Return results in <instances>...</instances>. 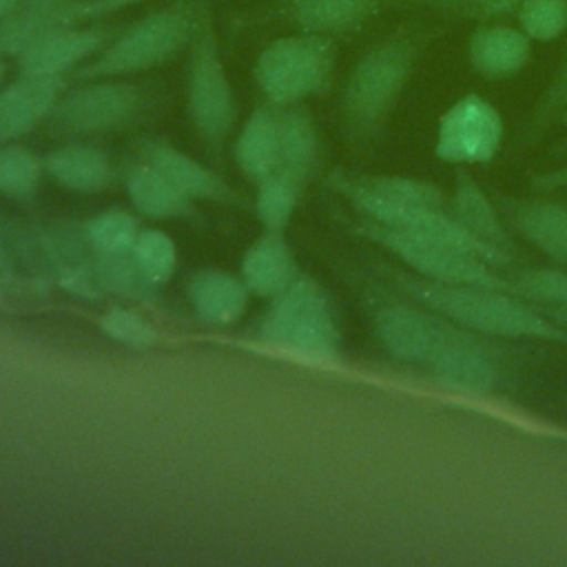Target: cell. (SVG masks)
Returning <instances> with one entry per match:
<instances>
[{
    "label": "cell",
    "instance_id": "obj_18",
    "mask_svg": "<svg viewBox=\"0 0 567 567\" xmlns=\"http://www.w3.org/2000/svg\"><path fill=\"white\" fill-rule=\"evenodd\" d=\"M142 159L159 171L188 199H210L237 204V193L210 168L166 142L142 144Z\"/></svg>",
    "mask_w": 567,
    "mask_h": 567
},
{
    "label": "cell",
    "instance_id": "obj_26",
    "mask_svg": "<svg viewBox=\"0 0 567 567\" xmlns=\"http://www.w3.org/2000/svg\"><path fill=\"white\" fill-rule=\"evenodd\" d=\"M44 177V162L16 142L0 146V195L9 199H31Z\"/></svg>",
    "mask_w": 567,
    "mask_h": 567
},
{
    "label": "cell",
    "instance_id": "obj_3",
    "mask_svg": "<svg viewBox=\"0 0 567 567\" xmlns=\"http://www.w3.org/2000/svg\"><path fill=\"white\" fill-rule=\"evenodd\" d=\"M197 9L199 0H171L122 24L104 49L75 71L78 80L131 78L166 64L188 49Z\"/></svg>",
    "mask_w": 567,
    "mask_h": 567
},
{
    "label": "cell",
    "instance_id": "obj_31",
    "mask_svg": "<svg viewBox=\"0 0 567 567\" xmlns=\"http://www.w3.org/2000/svg\"><path fill=\"white\" fill-rule=\"evenodd\" d=\"M514 18L532 42H554L567 31V0H523Z\"/></svg>",
    "mask_w": 567,
    "mask_h": 567
},
{
    "label": "cell",
    "instance_id": "obj_23",
    "mask_svg": "<svg viewBox=\"0 0 567 567\" xmlns=\"http://www.w3.org/2000/svg\"><path fill=\"white\" fill-rule=\"evenodd\" d=\"M450 213L474 237L512 255V237L503 217L498 215L494 202L485 195V190L465 171L456 173Z\"/></svg>",
    "mask_w": 567,
    "mask_h": 567
},
{
    "label": "cell",
    "instance_id": "obj_15",
    "mask_svg": "<svg viewBox=\"0 0 567 567\" xmlns=\"http://www.w3.org/2000/svg\"><path fill=\"white\" fill-rule=\"evenodd\" d=\"M385 0H279L275 16L297 31L343 38L374 20Z\"/></svg>",
    "mask_w": 567,
    "mask_h": 567
},
{
    "label": "cell",
    "instance_id": "obj_24",
    "mask_svg": "<svg viewBox=\"0 0 567 567\" xmlns=\"http://www.w3.org/2000/svg\"><path fill=\"white\" fill-rule=\"evenodd\" d=\"M248 286L219 270H202L188 284V297L197 315L215 326L235 323L248 306Z\"/></svg>",
    "mask_w": 567,
    "mask_h": 567
},
{
    "label": "cell",
    "instance_id": "obj_35",
    "mask_svg": "<svg viewBox=\"0 0 567 567\" xmlns=\"http://www.w3.org/2000/svg\"><path fill=\"white\" fill-rule=\"evenodd\" d=\"M532 186L538 190H549V188H565L567 186V168L549 171L543 175L532 177Z\"/></svg>",
    "mask_w": 567,
    "mask_h": 567
},
{
    "label": "cell",
    "instance_id": "obj_9",
    "mask_svg": "<svg viewBox=\"0 0 567 567\" xmlns=\"http://www.w3.org/2000/svg\"><path fill=\"white\" fill-rule=\"evenodd\" d=\"M505 122L501 111L483 95L467 93L439 117L434 155L454 166L489 164L503 146Z\"/></svg>",
    "mask_w": 567,
    "mask_h": 567
},
{
    "label": "cell",
    "instance_id": "obj_7",
    "mask_svg": "<svg viewBox=\"0 0 567 567\" xmlns=\"http://www.w3.org/2000/svg\"><path fill=\"white\" fill-rule=\"evenodd\" d=\"M151 106V91L128 78L80 80L62 91L47 122L58 135L91 137L135 126Z\"/></svg>",
    "mask_w": 567,
    "mask_h": 567
},
{
    "label": "cell",
    "instance_id": "obj_40",
    "mask_svg": "<svg viewBox=\"0 0 567 567\" xmlns=\"http://www.w3.org/2000/svg\"><path fill=\"white\" fill-rule=\"evenodd\" d=\"M7 264V255H4V246H2V241H0V268Z\"/></svg>",
    "mask_w": 567,
    "mask_h": 567
},
{
    "label": "cell",
    "instance_id": "obj_21",
    "mask_svg": "<svg viewBox=\"0 0 567 567\" xmlns=\"http://www.w3.org/2000/svg\"><path fill=\"white\" fill-rule=\"evenodd\" d=\"M241 279L259 297L281 295L295 277V257L281 237V230H268L241 259Z\"/></svg>",
    "mask_w": 567,
    "mask_h": 567
},
{
    "label": "cell",
    "instance_id": "obj_12",
    "mask_svg": "<svg viewBox=\"0 0 567 567\" xmlns=\"http://www.w3.org/2000/svg\"><path fill=\"white\" fill-rule=\"evenodd\" d=\"M120 27L122 24L104 20L49 31L33 40L16 58V66L20 73L64 78L66 73L80 71L89 60H93L120 31Z\"/></svg>",
    "mask_w": 567,
    "mask_h": 567
},
{
    "label": "cell",
    "instance_id": "obj_14",
    "mask_svg": "<svg viewBox=\"0 0 567 567\" xmlns=\"http://www.w3.org/2000/svg\"><path fill=\"white\" fill-rule=\"evenodd\" d=\"M443 328V317L425 306L385 303L374 315V330L385 352L399 361L425 365Z\"/></svg>",
    "mask_w": 567,
    "mask_h": 567
},
{
    "label": "cell",
    "instance_id": "obj_1",
    "mask_svg": "<svg viewBox=\"0 0 567 567\" xmlns=\"http://www.w3.org/2000/svg\"><path fill=\"white\" fill-rule=\"evenodd\" d=\"M423 44V29L399 27L352 64L341 91V117L352 140H372L388 124L416 69Z\"/></svg>",
    "mask_w": 567,
    "mask_h": 567
},
{
    "label": "cell",
    "instance_id": "obj_25",
    "mask_svg": "<svg viewBox=\"0 0 567 567\" xmlns=\"http://www.w3.org/2000/svg\"><path fill=\"white\" fill-rule=\"evenodd\" d=\"M126 193L135 210L153 219H173L190 213V199L144 159L128 168Z\"/></svg>",
    "mask_w": 567,
    "mask_h": 567
},
{
    "label": "cell",
    "instance_id": "obj_8",
    "mask_svg": "<svg viewBox=\"0 0 567 567\" xmlns=\"http://www.w3.org/2000/svg\"><path fill=\"white\" fill-rule=\"evenodd\" d=\"M365 235L390 250L405 266H410L421 279L512 290V286L496 272L494 266L458 248L374 221L365 226Z\"/></svg>",
    "mask_w": 567,
    "mask_h": 567
},
{
    "label": "cell",
    "instance_id": "obj_37",
    "mask_svg": "<svg viewBox=\"0 0 567 567\" xmlns=\"http://www.w3.org/2000/svg\"><path fill=\"white\" fill-rule=\"evenodd\" d=\"M22 0H0V22L7 20L18 7H20Z\"/></svg>",
    "mask_w": 567,
    "mask_h": 567
},
{
    "label": "cell",
    "instance_id": "obj_10",
    "mask_svg": "<svg viewBox=\"0 0 567 567\" xmlns=\"http://www.w3.org/2000/svg\"><path fill=\"white\" fill-rule=\"evenodd\" d=\"M423 368H427L441 385L467 392H489L501 379L496 354L485 341L445 317L436 346Z\"/></svg>",
    "mask_w": 567,
    "mask_h": 567
},
{
    "label": "cell",
    "instance_id": "obj_11",
    "mask_svg": "<svg viewBox=\"0 0 567 567\" xmlns=\"http://www.w3.org/2000/svg\"><path fill=\"white\" fill-rule=\"evenodd\" d=\"M148 0H69L38 9H16L0 22V55L18 58L40 35L78 24L111 20Z\"/></svg>",
    "mask_w": 567,
    "mask_h": 567
},
{
    "label": "cell",
    "instance_id": "obj_41",
    "mask_svg": "<svg viewBox=\"0 0 567 567\" xmlns=\"http://www.w3.org/2000/svg\"><path fill=\"white\" fill-rule=\"evenodd\" d=\"M421 2H427V4H434L436 0H421Z\"/></svg>",
    "mask_w": 567,
    "mask_h": 567
},
{
    "label": "cell",
    "instance_id": "obj_19",
    "mask_svg": "<svg viewBox=\"0 0 567 567\" xmlns=\"http://www.w3.org/2000/svg\"><path fill=\"white\" fill-rule=\"evenodd\" d=\"M235 162L241 173L259 184L279 171V113L261 104L244 120L235 140Z\"/></svg>",
    "mask_w": 567,
    "mask_h": 567
},
{
    "label": "cell",
    "instance_id": "obj_16",
    "mask_svg": "<svg viewBox=\"0 0 567 567\" xmlns=\"http://www.w3.org/2000/svg\"><path fill=\"white\" fill-rule=\"evenodd\" d=\"M532 60V40L514 24L481 22L467 38L472 71L489 82L516 78Z\"/></svg>",
    "mask_w": 567,
    "mask_h": 567
},
{
    "label": "cell",
    "instance_id": "obj_2",
    "mask_svg": "<svg viewBox=\"0 0 567 567\" xmlns=\"http://www.w3.org/2000/svg\"><path fill=\"white\" fill-rule=\"evenodd\" d=\"M399 284L421 306L476 334L567 343V330L560 323L509 297L507 290L408 277H401Z\"/></svg>",
    "mask_w": 567,
    "mask_h": 567
},
{
    "label": "cell",
    "instance_id": "obj_36",
    "mask_svg": "<svg viewBox=\"0 0 567 567\" xmlns=\"http://www.w3.org/2000/svg\"><path fill=\"white\" fill-rule=\"evenodd\" d=\"M60 2H69V0H22L18 9H38V7H51V4H60Z\"/></svg>",
    "mask_w": 567,
    "mask_h": 567
},
{
    "label": "cell",
    "instance_id": "obj_4",
    "mask_svg": "<svg viewBox=\"0 0 567 567\" xmlns=\"http://www.w3.org/2000/svg\"><path fill=\"white\" fill-rule=\"evenodd\" d=\"M221 53L213 2L199 0L188 42L186 111L195 133L215 148L224 144L237 120V97Z\"/></svg>",
    "mask_w": 567,
    "mask_h": 567
},
{
    "label": "cell",
    "instance_id": "obj_27",
    "mask_svg": "<svg viewBox=\"0 0 567 567\" xmlns=\"http://www.w3.org/2000/svg\"><path fill=\"white\" fill-rule=\"evenodd\" d=\"M131 257L140 275L151 284V286H162L166 284L177 266V248L175 241L157 230V228H146L140 230Z\"/></svg>",
    "mask_w": 567,
    "mask_h": 567
},
{
    "label": "cell",
    "instance_id": "obj_33",
    "mask_svg": "<svg viewBox=\"0 0 567 567\" xmlns=\"http://www.w3.org/2000/svg\"><path fill=\"white\" fill-rule=\"evenodd\" d=\"M523 0H436L432 7L441 13L470 22H505L516 16Z\"/></svg>",
    "mask_w": 567,
    "mask_h": 567
},
{
    "label": "cell",
    "instance_id": "obj_39",
    "mask_svg": "<svg viewBox=\"0 0 567 567\" xmlns=\"http://www.w3.org/2000/svg\"><path fill=\"white\" fill-rule=\"evenodd\" d=\"M551 312H554V317H556L560 323H567V310H556V308H554Z\"/></svg>",
    "mask_w": 567,
    "mask_h": 567
},
{
    "label": "cell",
    "instance_id": "obj_17",
    "mask_svg": "<svg viewBox=\"0 0 567 567\" xmlns=\"http://www.w3.org/2000/svg\"><path fill=\"white\" fill-rule=\"evenodd\" d=\"M501 213L527 244L567 266V206L547 199H503Z\"/></svg>",
    "mask_w": 567,
    "mask_h": 567
},
{
    "label": "cell",
    "instance_id": "obj_30",
    "mask_svg": "<svg viewBox=\"0 0 567 567\" xmlns=\"http://www.w3.org/2000/svg\"><path fill=\"white\" fill-rule=\"evenodd\" d=\"M301 182L292 179L290 175L275 173L259 182L257 190V215L268 230H281L292 219L297 208Z\"/></svg>",
    "mask_w": 567,
    "mask_h": 567
},
{
    "label": "cell",
    "instance_id": "obj_20",
    "mask_svg": "<svg viewBox=\"0 0 567 567\" xmlns=\"http://www.w3.org/2000/svg\"><path fill=\"white\" fill-rule=\"evenodd\" d=\"M44 173L62 188L75 193L104 190L113 179L111 157L91 144H62L44 157Z\"/></svg>",
    "mask_w": 567,
    "mask_h": 567
},
{
    "label": "cell",
    "instance_id": "obj_5",
    "mask_svg": "<svg viewBox=\"0 0 567 567\" xmlns=\"http://www.w3.org/2000/svg\"><path fill=\"white\" fill-rule=\"evenodd\" d=\"M334 71V40L297 31L268 42L255 60L252 75L268 104L292 106L328 93Z\"/></svg>",
    "mask_w": 567,
    "mask_h": 567
},
{
    "label": "cell",
    "instance_id": "obj_29",
    "mask_svg": "<svg viewBox=\"0 0 567 567\" xmlns=\"http://www.w3.org/2000/svg\"><path fill=\"white\" fill-rule=\"evenodd\" d=\"M565 111H567V49L523 126L520 146L536 144L545 135V131L554 124V120H558Z\"/></svg>",
    "mask_w": 567,
    "mask_h": 567
},
{
    "label": "cell",
    "instance_id": "obj_28",
    "mask_svg": "<svg viewBox=\"0 0 567 567\" xmlns=\"http://www.w3.org/2000/svg\"><path fill=\"white\" fill-rule=\"evenodd\" d=\"M140 235L137 221L126 210H106L86 224V239L97 257L128 255Z\"/></svg>",
    "mask_w": 567,
    "mask_h": 567
},
{
    "label": "cell",
    "instance_id": "obj_38",
    "mask_svg": "<svg viewBox=\"0 0 567 567\" xmlns=\"http://www.w3.org/2000/svg\"><path fill=\"white\" fill-rule=\"evenodd\" d=\"M7 71H9V60L0 55V86L7 82Z\"/></svg>",
    "mask_w": 567,
    "mask_h": 567
},
{
    "label": "cell",
    "instance_id": "obj_32",
    "mask_svg": "<svg viewBox=\"0 0 567 567\" xmlns=\"http://www.w3.org/2000/svg\"><path fill=\"white\" fill-rule=\"evenodd\" d=\"M512 290L556 310H567V272L560 268H529L512 279Z\"/></svg>",
    "mask_w": 567,
    "mask_h": 567
},
{
    "label": "cell",
    "instance_id": "obj_34",
    "mask_svg": "<svg viewBox=\"0 0 567 567\" xmlns=\"http://www.w3.org/2000/svg\"><path fill=\"white\" fill-rule=\"evenodd\" d=\"M100 326L109 337L126 346H151L157 337L151 323H146L137 312L126 308L109 310L106 315H102Z\"/></svg>",
    "mask_w": 567,
    "mask_h": 567
},
{
    "label": "cell",
    "instance_id": "obj_22",
    "mask_svg": "<svg viewBox=\"0 0 567 567\" xmlns=\"http://www.w3.org/2000/svg\"><path fill=\"white\" fill-rule=\"evenodd\" d=\"M279 113V171L306 182L319 164V133L303 104L277 106Z\"/></svg>",
    "mask_w": 567,
    "mask_h": 567
},
{
    "label": "cell",
    "instance_id": "obj_6",
    "mask_svg": "<svg viewBox=\"0 0 567 567\" xmlns=\"http://www.w3.org/2000/svg\"><path fill=\"white\" fill-rule=\"evenodd\" d=\"M261 337L288 354L319 363L337 359L341 346L328 295L317 281L306 277L295 279L275 297L264 319Z\"/></svg>",
    "mask_w": 567,
    "mask_h": 567
},
{
    "label": "cell",
    "instance_id": "obj_13",
    "mask_svg": "<svg viewBox=\"0 0 567 567\" xmlns=\"http://www.w3.org/2000/svg\"><path fill=\"white\" fill-rule=\"evenodd\" d=\"M64 91V78L20 73L0 86V146L44 124Z\"/></svg>",
    "mask_w": 567,
    "mask_h": 567
}]
</instances>
